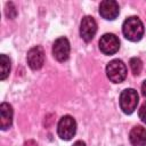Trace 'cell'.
Here are the masks:
<instances>
[{
	"label": "cell",
	"mask_w": 146,
	"mask_h": 146,
	"mask_svg": "<svg viewBox=\"0 0 146 146\" xmlns=\"http://www.w3.org/2000/svg\"><path fill=\"white\" fill-rule=\"evenodd\" d=\"M122 31L124 36L128 40L136 42V41H139L144 35V24L139 19V17L131 16L123 22Z\"/></svg>",
	"instance_id": "cell-1"
},
{
	"label": "cell",
	"mask_w": 146,
	"mask_h": 146,
	"mask_svg": "<svg viewBox=\"0 0 146 146\" xmlns=\"http://www.w3.org/2000/svg\"><path fill=\"white\" fill-rule=\"evenodd\" d=\"M129 139L133 146H146V129L141 125L133 127L130 131Z\"/></svg>",
	"instance_id": "cell-11"
},
{
	"label": "cell",
	"mask_w": 146,
	"mask_h": 146,
	"mask_svg": "<svg viewBox=\"0 0 146 146\" xmlns=\"http://www.w3.org/2000/svg\"><path fill=\"white\" fill-rule=\"evenodd\" d=\"M6 15L10 19H13V18L16 17L17 10H16V7H15V5L13 2H7L6 3Z\"/></svg>",
	"instance_id": "cell-14"
},
{
	"label": "cell",
	"mask_w": 146,
	"mask_h": 146,
	"mask_svg": "<svg viewBox=\"0 0 146 146\" xmlns=\"http://www.w3.org/2000/svg\"><path fill=\"white\" fill-rule=\"evenodd\" d=\"M13 123V107L8 103L0 105V127L2 130H7Z\"/></svg>",
	"instance_id": "cell-10"
},
{
	"label": "cell",
	"mask_w": 146,
	"mask_h": 146,
	"mask_svg": "<svg viewBox=\"0 0 146 146\" xmlns=\"http://www.w3.org/2000/svg\"><path fill=\"white\" fill-rule=\"evenodd\" d=\"M97 32V23L94 17L91 16H84L80 24V35L86 41L89 42L94 39L95 34Z\"/></svg>",
	"instance_id": "cell-6"
},
{
	"label": "cell",
	"mask_w": 146,
	"mask_h": 146,
	"mask_svg": "<svg viewBox=\"0 0 146 146\" xmlns=\"http://www.w3.org/2000/svg\"><path fill=\"white\" fill-rule=\"evenodd\" d=\"M120 13V7L114 0H104L99 5V14L103 18L113 21L117 17Z\"/></svg>",
	"instance_id": "cell-9"
},
{
	"label": "cell",
	"mask_w": 146,
	"mask_h": 146,
	"mask_svg": "<svg viewBox=\"0 0 146 146\" xmlns=\"http://www.w3.org/2000/svg\"><path fill=\"white\" fill-rule=\"evenodd\" d=\"M26 60H27L29 66L32 70H39V68H41L42 65H43V63H44V51H43L42 47L35 46V47L31 48L27 51Z\"/></svg>",
	"instance_id": "cell-8"
},
{
	"label": "cell",
	"mask_w": 146,
	"mask_h": 146,
	"mask_svg": "<svg viewBox=\"0 0 146 146\" xmlns=\"http://www.w3.org/2000/svg\"><path fill=\"white\" fill-rule=\"evenodd\" d=\"M24 146H38V144H36L34 140L30 139V140H26V141L24 143Z\"/></svg>",
	"instance_id": "cell-16"
},
{
	"label": "cell",
	"mask_w": 146,
	"mask_h": 146,
	"mask_svg": "<svg viewBox=\"0 0 146 146\" xmlns=\"http://www.w3.org/2000/svg\"><path fill=\"white\" fill-rule=\"evenodd\" d=\"M138 114H139V119H140L144 123H146V102L140 106Z\"/></svg>",
	"instance_id": "cell-15"
},
{
	"label": "cell",
	"mask_w": 146,
	"mask_h": 146,
	"mask_svg": "<svg viewBox=\"0 0 146 146\" xmlns=\"http://www.w3.org/2000/svg\"><path fill=\"white\" fill-rule=\"evenodd\" d=\"M106 75L107 78L114 82L120 83L127 78V67L125 64L120 59L111 60L106 66Z\"/></svg>",
	"instance_id": "cell-2"
},
{
	"label": "cell",
	"mask_w": 146,
	"mask_h": 146,
	"mask_svg": "<svg viewBox=\"0 0 146 146\" xmlns=\"http://www.w3.org/2000/svg\"><path fill=\"white\" fill-rule=\"evenodd\" d=\"M70 42L66 38H58L52 46V55L58 62H65L70 57Z\"/></svg>",
	"instance_id": "cell-7"
},
{
	"label": "cell",
	"mask_w": 146,
	"mask_h": 146,
	"mask_svg": "<svg viewBox=\"0 0 146 146\" xmlns=\"http://www.w3.org/2000/svg\"><path fill=\"white\" fill-rule=\"evenodd\" d=\"M76 132V122L71 115H64L57 125V133L64 140H70Z\"/></svg>",
	"instance_id": "cell-4"
},
{
	"label": "cell",
	"mask_w": 146,
	"mask_h": 146,
	"mask_svg": "<svg viewBox=\"0 0 146 146\" xmlns=\"http://www.w3.org/2000/svg\"><path fill=\"white\" fill-rule=\"evenodd\" d=\"M120 48V41L113 33L104 34L99 40V49L105 55H114Z\"/></svg>",
	"instance_id": "cell-5"
},
{
	"label": "cell",
	"mask_w": 146,
	"mask_h": 146,
	"mask_svg": "<svg viewBox=\"0 0 146 146\" xmlns=\"http://www.w3.org/2000/svg\"><path fill=\"white\" fill-rule=\"evenodd\" d=\"M141 94L146 97V80L143 82V84H141Z\"/></svg>",
	"instance_id": "cell-17"
},
{
	"label": "cell",
	"mask_w": 146,
	"mask_h": 146,
	"mask_svg": "<svg viewBox=\"0 0 146 146\" xmlns=\"http://www.w3.org/2000/svg\"><path fill=\"white\" fill-rule=\"evenodd\" d=\"M138 94L135 89L129 88L124 89L120 95V107L123 113L131 114L135 112L137 105H138Z\"/></svg>",
	"instance_id": "cell-3"
},
{
	"label": "cell",
	"mask_w": 146,
	"mask_h": 146,
	"mask_svg": "<svg viewBox=\"0 0 146 146\" xmlns=\"http://www.w3.org/2000/svg\"><path fill=\"white\" fill-rule=\"evenodd\" d=\"M72 146H86V144H84L82 140H78V141H75Z\"/></svg>",
	"instance_id": "cell-18"
},
{
	"label": "cell",
	"mask_w": 146,
	"mask_h": 146,
	"mask_svg": "<svg viewBox=\"0 0 146 146\" xmlns=\"http://www.w3.org/2000/svg\"><path fill=\"white\" fill-rule=\"evenodd\" d=\"M10 71V59L6 55H1L0 57V79L5 80L9 75Z\"/></svg>",
	"instance_id": "cell-12"
},
{
	"label": "cell",
	"mask_w": 146,
	"mask_h": 146,
	"mask_svg": "<svg viewBox=\"0 0 146 146\" xmlns=\"http://www.w3.org/2000/svg\"><path fill=\"white\" fill-rule=\"evenodd\" d=\"M130 68L135 75H139L143 70V62L138 57H133L130 59Z\"/></svg>",
	"instance_id": "cell-13"
}]
</instances>
